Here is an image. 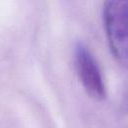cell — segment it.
Instances as JSON below:
<instances>
[{"label":"cell","instance_id":"cell-1","mask_svg":"<svg viewBox=\"0 0 128 128\" xmlns=\"http://www.w3.org/2000/svg\"><path fill=\"white\" fill-rule=\"evenodd\" d=\"M127 2L106 1L103 5V21L111 53L117 62L127 64Z\"/></svg>","mask_w":128,"mask_h":128},{"label":"cell","instance_id":"cell-2","mask_svg":"<svg viewBox=\"0 0 128 128\" xmlns=\"http://www.w3.org/2000/svg\"><path fill=\"white\" fill-rule=\"evenodd\" d=\"M75 67L80 81L86 92L95 100H103L106 97V88L99 65L90 49L78 42L74 49Z\"/></svg>","mask_w":128,"mask_h":128}]
</instances>
